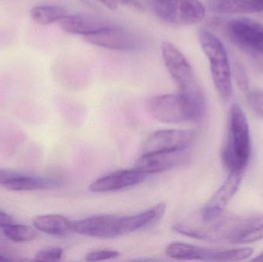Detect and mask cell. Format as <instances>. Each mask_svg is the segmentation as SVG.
<instances>
[{
	"instance_id": "obj_20",
	"label": "cell",
	"mask_w": 263,
	"mask_h": 262,
	"mask_svg": "<svg viewBox=\"0 0 263 262\" xmlns=\"http://www.w3.org/2000/svg\"><path fill=\"white\" fill-rule=\"evenodd\" d=\"M263 239V215L247 216L237 244H250Z\"/></svg>"
},
{
	"instance_id": "obj_17",
	"label": "cell",
	"mask_w": 263,
	"mask_h": 262,
	"mask_svg": "<svg viewBox=\"0 0 263 262\" xmlns=\"http://www.w3.org/2000/svg\"><path fill=\"white\" fill-rule=\"evenodd\" d=\"M62 180L57 177H40L24 173L20 178L3 186L4 189L16 192L37 191L57 187Z\"/></svg>"
},
{
	"instance_id": "obj_3",
	"label": "cell",
	"mask_w": 263,
	"mask_h": 262,
	"mask_svg": "<svg viewBox=\"0 0 263 262\" xmlns=\"http://www.w3.org/2000/svg\"><path fill=\"white\" fill-rule=\"evenodd\" d=\"M201 47L210 61L212 78L219 96L229 101L233 94L232 74L227 49L222 42L208 29L199 32Z\"/></svg>"
},
{
	"instance_id": "obj_9",
	"label": "cell",
	"mask_w": 263,
	"mask_h": 262,
	"mask_svg": "<svg viewBox=\"0 0 263 262\" xmlns=\"http://www.w3.org/2000/svg\"><path fill=\"white\" fill-rule=\"evenodd\" d=\"M243 177L244 172H229L223 184L202 208L199 217L204 221H212L225 213L226 208L239 190Z\"/></svg>"
},
{
	"instance_id": "obj_8",
	"label": "cell",
	"mask_w": 263,
	"mask_h": 262,
	"mask_svg": "<svg viewBox=\"0 0 263 262\" xmlns=\"http://www.w3.org/2000/svg\"><path fill=\"white\" fill-rule=\"evenodd\" d=\"M88 43L111 50L131 52L142 45L140 38L134 32L121 26H108L98 32L84 37Z\"/></svg>"
},
{
	"instance_id": "obj_2",
	"label": "cell",
	"mask_w": 263,
	"mask_h": 262,
	"mask_svg": "<svg viewBox=\"0 0 263 262\" xmlns=\"http://www.w3.org/2000/svg\"><path fill=\"white\" fill-rule=\"evenodd\" d=\"M251 155L250 128L243 109L233 103L229 114L227 138L222 160L229 172H245Z\"/></svg>"
},
{
	"instance_id": "obj_24",
	"label": "cell",
	"mask_w": 263,
	"mask_h": 262,
	"mask_svg": "<svg viewBox=\"0 0 263 262\" xmlns=\"http://www.w3.org/2000/svg\"><path fill=\"white\" fill-rule=\"evenodd\" d=\"M233 75L238 86L243 92H248L249 79L243 65L240 63H235L233 68Z\"/></svg>"
},
{
	"instance_id": "obj_1",
	"label": "cell",
	"mask_w": 263,
	"mask_h": 262,
	"mask_svg": "<svg viewBox=\"0 0 263 262\" xmlns=\"http://www.w3.org/2000/svg\"><path fill=\"white\" fill-rule=\"evenodd\" d=\"M162 55L165 67L177 86L178 94L188 107L193 122L201 121L206 112V99L191 65L171 42L162 43Z\"/></svg>"
},
{
	"instance_id": "obj_28",
	"label": "cell",
	"mask_w": 263,
	"mask_h": 262,
	"mask_svg": "<svg viewBox=\"0 0 263 262\" xmlns=\"http://www.w3.org/2000/svg\"><path fill=\"white\" fill-rule=\"evenodd\" d=\"M12 223V218L3 211L0 210V228L3 229L4 226Z\"/></svg>"
},
{
	"instance_id": "obj_21",
	"label": "cell",
	"mask_w": 263,
	"mask_h": 262,
	"mask_svg": "<svg viewBox=\"0 0 263 262\" xmlns=\"http://www.w3.org/2000/svg\"><path fill=\"white\" fill-rule=\"evenodd\" d=\"M5 236L14 243H29L36 238V230L26 225H15L13 223L3 228Z\"/></svg>"
},
{
	"instance_id": "obj_11",
	"label": "cell",
	"mask_w": 263,
	"mask_h": 262,
	"mask_svg": "<svg viewBox=\"0 0 263 262\" xmlns=\"http://www.w3.org/2000/svg\"><path fill=\"white\" fill-rule=\"evenodd\" d=\"M189 156L185 151L142 154L134 165V169L146 175L170 170L183 164Z\"/></svg>"
},
{
	"instance_id": "obj_14",
	"label": "cell",
	"mask_w": 263,
	"mask_h": 262,
	"mask_svg": "<svg viewBox=\"0 0 263 262\" xmlns=\"http://www.w3.org/2000/svg\"><path fill=\"white\" fill-rule=\"evenodd\" d=\"M58 23L60 29L65 32L84 37L98 32L109 26L101 19L85 15H67Z\"/></svg>"
},
{
	"instance_id": "obj_4",
	"label": "cell",
	"mask_w": 263,
	"mask_h": 262,
	"mask_svg": "<svg viewBox=\"0 0 263 262\" xmlns=\"http://www.w3.org/2000/svg\"><path fill=\"white\" fill-rule=\"evenodd\" d=\"M151 6L158 18L176 26L197 24L206 14L200 0H151Z\"/></svg>"
},
{
	"instance_id": "obj_29",
	"label": "cell",
	"mask_w": 263,
	"mask_h": 262,
	"mask_svg": "<svg viewBox=\"0 0 263 262\" xmlns=\"http://www.w3.org/2000/svg\"><path fill=\"white\" fill-rule=\"evenodd\" d=\"M97 1L104 5L108 9H115L118 6L114 0H97Z\"/></svg>"
},
{
	"instance_id": "obj_25",
	"label": "cell",
	"mask_w": 263,
	"mask_h": 262,
	"mask_svg": "<svg viewBox=\"0 0 263 262\" xmlns=\"http://www.w3.org/2000/svg\"><path fill=\"white\" fill-rule=\"evenodd\" d=\"M120 253L114 250H98L89 252L86 255L87 261H101L118 258Z\"/></svg>"
},
{
	"instance_id": "obj_18",
	"label": "cell",
	"mask_w": 263,
	"mask_h": 262,
	"mask_svg": "<svg viewBox=\"0 0 263 262\" xmlns=\"http://www.w3.org/2000/svg\"><path fill=\"white\" fill-rule=\"evenodd\" d=\"M33 225L37 230L54 236H66L73 232V221L60 215H40L34 218Z\"/></svg>"
},
{
	"instance_id": "obj_7",
	"label": "cell",
	"mask_w": 263,
	"mask_h": 262,
	"mask_svg": "<svg viewBox=\"0 0 263 262\" xmlns=\"http://www.w3.org/2000/svg\"><path fill=\"white\" fill-rule=\"evenodd\" d=\"M230 40L240 47L256 53H263V25L250 18H236L226 25Z\"/></svg>"
},
{
	"instance_id": "obj_16",
	"label": "cell",
	"mask_w": 263,
	"mask_h": 262,
	"mask_svg": "<svg viewBox=\"0 0 263 262\" xmlns=\"http://www.w3.org/2000/svg\"><path fill=\"white\" fill-rule=\"evenodd\" d=\"M165 211V203H159L137 215L123 217L124 235L155 224L163 216Z\"/></svg>"
},
{
	"instance_id": "obj_27",
	"label": "cell",
	"mask_w": 263,
	"mask_h": 262,
	"mask_svg": "<svg viewBox=\"0 0 263 262\" xmlns=\"http://www.w3.org/2000/svg\"><path fill=\"white\" fill-rule=\"evenodd\" d=\"M117 4L124 5V6H130L135 8L137 10H143L144 6L140 0H114Z\"/></svg>"
},
{
	"instance_id": "obj_6",
	"label": "cell",
	"mask_w": 263,
	"mask_h": 262,
	"mask_svg": "<svg viewBox=\"0 0 263 262\" xmlns=\"http://www.w3.org/2000/svg\"><path fill=\"white\" fill-rule=\"evenodd\" d=\"M195 138V132L189 129H165L150 135L142 146V154L185 151Z\"/></svg>"
},
{
	"instance_id": "obj_10",
	"label": "cell",
	"mask_w": 263,
	"mask_h": 262,
	"mask_svg": "<svg viewBox=\"0 0 263 262\" xmlns=\"http://www.w3.org/2000/svg\"><path fill=\"white\" fill-rule=\"evenodd\" d=\"M72 231L79 235L93 238H114L123 236L122 217L102 215L73 221Z\"/></svg>"
},
{
	"instance_id": "obj_5",
	"label": "cell",
	"mask_w": 263,
	"mask_h": 262,
	"mask_svg": "<svg viewBox=\"0 0 263 262\" xmlns=\"http://www.w3.org/2000/svg\"><path fill=\"white\" fill-rule=\"evenodd\" d=\"M147 109L152 116L164 123L193 122V117L179 94H166L150 98Z\"/></svg>"
},
{
	"instance_id": "obj_15",
	"label": "cell",
	"mask_w": 263,
	"mask_h": 262,
	"mask_svg": "<svg viewBox=\"0 0 263 262\" xmlns=\"http://www.w3.org/2000/svg\"><path fill=\"white\" fill-rule=\"evenodd\" d=\"M209 9L217 14L262 12L263 0H209Z\"/></svg>"
},
{
	"instance_id": "obj_31",
	"label": "cell",
	"mask_w": 263,
	"mask_h": 262,
	"mask_svg": "<svg viewBox=\"0 0 263 262\" xmlns=\"http://www.w3.org/2000/svg\"><path fill=\"white\" fill-rule=\"evenodd\" d=\"M11 261L10 258H6L4 255H1L0 254V261Z\"/></svg>"
},
{
	"instance_id": "obj_13",
	"label": "cell",
	"mask_w": 263,
	"mask_h": 262,
	"mask_svg": "<svg viewBox=\"0 0 263 262\" xmlns=\"http://www.w3.org/2000/svg\"><path fill=\"white\" fill-rule=\"evenodd\" d=\"M219 252V249L199 247L179 241L170 243L165 250L170 258L182 261H217Z\"/></svg>"
},
{
	"instance_id": "obj_23",
	"label": "cell",
	"mask_w": 263,
	"mask_h": 262,
	"mask_svg": "<svg viewBox=\"0 0 263 262\" xmlns=\"http://www.w3.org/2000/svg\"><path fill=\"white\" fill-rule=\"evenodd\" d=\"M249 106L259 116L263 118V91L253 90L247 92Z\"/></svg>"
},
{
	"instance_id": "obj_26",
	"label": "cell",
	"mask_w": 263,
	"mask_h": 262,
	"mask_svg": "<svg viewBox=\"0 0 263 262\" xmlns=\"http://www.w3.org/2000/svg\"><path fill=\"white\" fill-rule=\"evenodd\" d=\"M23 174H24L23 172H16V171L0 169V186L3 187L7 183L20 178Z\"/></svg>"
},
{
	"instance_id": "obj_22",
	"label": "cell",
	"mask_w": 263,
	"mask_h": 262,
	"mask_svg": "<svg viewBox=\"0 0 263 262\" xmlns=\"http://www.w3.org/2000/svg\"><path fill=\"white\" fill-rule=\"evenodd\" d=\"M63 254V250L60 248H47L39 251L34 260L37 261H58L61 259Z\"/></svg>"
},
{
	"instance_id": "obj_19",
	"label": "cell",
	"mask_w": 263,
	"mask_h": 262,
	"mask_svg": "<svg viewBox=\"0 0 263 262\" xmlns=\"http://www.w3.org/2000/svg\"><path fill=\"white\" fill-rule=\"evenodd\" d=\"M67 15L66 9L57 6H35L30 12L31 18L42 26L60 22Z\"/></svg>"
},
{
	"instance_id": "obj_12",
	"label": "cell",
	"mask_w": 263,
	"mask_h": 262,
	"mask_svg": "<svg viewBox=\"0 0 263 262\" xmlns=\"http://www.w3.org/2000/svg\"><path fill=\"white\" fill-rule=\"evenodd\" d=\"M148 175L137 169L117 171L94 181L89 189L97 193L115 192L136 186L145 181Z\"/></svg>"
},
{
	"instance_id": "obj_30",
	"label": "cell",
	"mask_w": 263,
	"mask_h": 262,
	"mask_svg": "<svg viewBox=\"0 0 263 262\" xmlns=\"http://www.w3.org/2000/svg\"><path fill=\"white\" fill-rule=\"evenodd\" d=\"M252 261H262L263 262V252L262 253L260 254V255H258L257 257H256V258H253Z\"/></svg>"
}]
</instances>
